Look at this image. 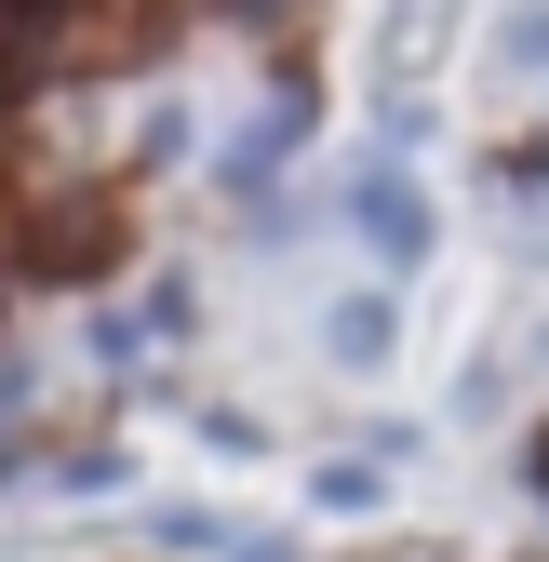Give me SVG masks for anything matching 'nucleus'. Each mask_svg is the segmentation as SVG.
Returning <instances> with one entry per match:
<instances>
[{
	"label": "nucleus",
	"mask_w": 549,
	"mask_h": 562,
	"mask_svg": "<svg viewBox=\"0 0 549 562\" xmlns=\"http://www.w3.org/2000/svg\"><path fill=\"white\" fill-rule=\"evenodd\" d=\"M14 41H27V0H0V54H14Z\"/></svg>",
	"instance_id": "2"
},
{
	"label": "nucleus",
	"mask_w": 549,
	"mask_h": 562,
	"mask_svg": "<svg viewBox=\"0 0 549 562\" xmlns=\"http://www.w3.org/2000/svg\"><path fill=\"white\" fill-rule=\"evenodd\" d=\"M362 228H376L389 255H429V201L402 188V175H362Z\"/></svg>",
	"instance_id": "1"
}]
</instances>
